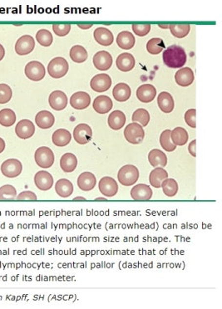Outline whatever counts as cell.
<instances>
[{
  "label": "cell",
  "mask_w": 222,
  "mask_h": 309,
  "mask_svg": "<svg viewBox=\"0 0 222 309\" xmlns=\"http://www.w3.org/2000/svg\"><path fill=\"white\" fill-rule=\"evenodd\" d=\"M163 62L169 68H182L186 62L185 50L179 46L173 45L164 51Z\"/></svg>",
  "instance_id": "cell-1"
},
{
  "label": "cell",
  "mask_w": 222,
  "mask_h": 309,
  "mask_svg": "<svg viewBox=\"0 0 222 309\" xmlns=\"http://www.w3.org/2000/svg\"><path fill=\"white\" fill-rule=\"evenodd\" d=\"M139 178V171L133 165H126L122 166L118 174V181L124 186L135 185Z\"/></svg>",
  "instance_id": "cell-2"
},
{
  "label": "cell",
  "mask_w": 222,
  "mask_h": 309,
  "mask_svg": "<svg viewBox=\"0 0 222 309\" xmlns=\"http://www.w3.org/2000/svg\"><path fill=\"white\" fill-rule=\"evenodd\" d=\"M69 66L67 60L58 57L53 60L48 65V73L53 78H61L68 73Z\"/></svg>",
  "instance_id": "cell-3"
},
{
  "label": "cell",
  "mask_w": 222,
  "mask_h": 309,
  "mask_svg": "<svg viewBox=\"0 0 222 309\" xmlns=\"http://www.w3.org/2000/svg\"><path fill=\"white\" fill-rule=\"evenodd\" d=\"M124 136L129 143L138 145L143 141L145 132L140 124L132 122L128 124L125 128Z\"/></svg>",
  "instance_id": "cell-4"
},
{
  "label": "cell",
  "mask_w": 222,
  "mask_h": 309,
  "mask_svg": "<svg viewBox=\"0 0 222 309\" xmlns=\"http://www.w3.org/2000/svg\"><path fill=\"white\" fill-rule=\"evenodd\" d=\"M37 165L41 168H50L54 163V154L53 151L47 146H42L37 149L34 154Z\"/></svg>",
  "instance_id": "cell-5"
},
{
  "label": "cell",
  "mask_w": 222,
  "mask_h": 309,
  "mask_svg": "<svg viewBox=\"0 0 222 309\" xmlns=\"http://www.w3.org/2000/svg\"><path fill=\"white\" fill-rule=\"evenodd\" d=\"M24 73L26 77L31 81L39 82L45 77L46 70L44 66L41 62L32 61L26 65Z\"/></svg>",
  "instance_id": "cell-6"
},
{
  "label": "cell",
  "mask_w": 222,
  "mask_h": 309,
  "mask_svg": "<svg viewBox=\"0 0 222 309\" xmlns=\"http://www.w3.org/2000/svg\"><path fill=\"white\" fill-rule=\"evenodd\" d=\"M23 171V165L17 159H9L1 166L2 174L8 178L18 177Z\"/></svg>",
  "instance_id": "cell-7"
},
{
  "label": "cell",
  "mask_w": 222,
  "mask_h": 309,
  "mask_svg": "<svg viewBox=\"0 0 222 309\" xmlns=\"http://www.w3.org/2000/svg\"><path fill=\"white\" fill-rule=\"evenodd\" d=\"M93 131L87 124H79L73 130V138L80 145L87 144L92 140Z\"/></svg>",
  "instance_id": "cell-8"
},
{
  "label": "cell",
  "mask_w": 222,
  "mask_h": 309,
  "mask_svg": "<svg viewBox=\"0 0 222 309\" xmlns=\"http://www.w3.org/2000/svg\"><path fill=\"white\" fill-rule=\"evenodd\" d=\"M35 48V41L30 35L20 37L15 44V52L18 55L24 56L32 53Z\"/></svg>",
  "instance_id": "cell-9"
},
{
  "label": "cell",
  "mask_w": 222,
  "mask_h": 309,
  "mask_svg": "<svg viewBox=\"0 0 222 309\" xmlns=\"http://www.w3.org/2000/svg\"><path fill=\"white\" fill-rule=\"evenodd\" d=\"M91 88L97 93H103L112 86V79L109 75L101 73L93 77L90 82Z\"/></svg>",
  "instance_id": "cell-10"
},
{
  "label": "cell",
  "mask_w": 222,
  "mask_h": 309,
  "mask_svg": "<svg viewBox=\"0 0 222 309\" xmlns=\"http://www.w3.org/2000/svg\"><path fill=\"white\" fill-rule=\"evenodd\" d=\"M93 61L98 70L107 71L113 65V57L107 51H99L93 56Z\"/></svg>",
  "instance_id": "cell-11"
},
{
  "label": "cell",
  "mask_w": 222,
  "mask_h": 309,
  "mask_svg": "<svg viewBox=\"0 0 222 309\" xmlns=\"http://www.w3.org/2000/svg\"><path fill=\"white\" fill-rule=\"evenodd\" d=\"M99 191L106 197H113L118 191V185L113 178L105 176L101 178L99 184Z\"/></svg>",
  "instance_id": "cell-12"
},
{
  "label": "cell",
  "mask_w": 222,
  "mask_h": 309,
  "mask_svg": "<svg viewBox=\"0 0 222 309\" xmlns=\"http://www.w3.org/2000/svg\"><path fill=\"white\" fill-rule=\"evenodd\" d=\"M68 97L62 91H54L48 97V102L51 108L55 111H62L68 105Z\"/></svg>",
  "instance_id": "cell-13"
},
{
  "label": "cell",
  "mask_w": 222,
  "mask_h": 309,
  "mask_svg": "<svg viewBox=\"0 0 222 309\" xmlns=\"http://www.w3.org/2000/svg\"><path fill=\"white\" fill-rule=\"evenodd\" d=\"M34 132H35V127L34 123L30 120H27V119L21 120L15 127V133L18 135V137L23 140L31 138L34 135Z\"/></svg>",
  "instance_id": "cell-14"
},
{
  "label": "cell",
  "mask_w": 222,
  "mask_h": 309,
  "mask_svg": "<svg viewBox=\"0 0 222 309\" xmlns=\"http://www.w3.org/2000/svg\"><path fill=\"white\" fill-rule=\"evenodd\" d=\"M34 183L37 188L40 189V191H47L53 187L54 178L49 172L41 171L35 174Z\"/></svg>",
  "instance_id": "cell-15"
},
{
  "label": "cell",
  "mask_w": 222,
  "mask_h": 309,
  "mask_svg": "<svg viewBox=\"0 0 222 309\" xmlns=\"http://www.w3.org/2000/svg\"><path fill=\"white\" fill-rule=\"evenodd\" d=\"M90 103V95L85 92H78L71 97L70 105L74 109H86L89 107Z\"/></svg>",
  "instance_id": "cell-16"
},
{
  "label": "cell",
  "mask_w": 222,
  "mask_h": 309,
  "mask_svg": "<svg viewBox=\"0 0 222 309\" xmlns=\"http://www.w3.org/2000/svg\"><path fill=\"white\" fill-rule=\"evenodd\" d=\"M157 95V90L152 84H143L138 87L137 97L143 103H149L154 100Z\"/></svg>",
  "instance_id": "cell-17"
},
{
  "label": "cell",
  "mask_w": 222,
  "mask_h": 309,
  "mask_svg": "<svg viewBox=\"0 0 222 309\" xmlns=\"http://www.w3.org/2000/svg\"><path fill=\"white\" fill-rule=\"evenodd\" d=\"M194 79V73L190 68H181L175 75L176 82L181 87H188L193 83Z\"/></svg>",
  "instance_id": "cell-18"
},
{
  "label": "cell",
  "mask_w": 222,
  "mask_h": 309,
  "mask_svg": "<svg viewBox=\"0 0 222 309\" xmlns=\"http://www.w3.org/2000/svg\"><path fill=\"white\" fill-rule=\"evenodd\" d=\"M131 196L134 200H149L152 199V190L145 184H139L134 186L131 191Z\"/></svg>",
  "instance_id": "cell-19"
},
{
  "label": "cell",
  "mask_w": 222,
  "mask_h": 309,
  "mask_svg": "<svg viewBox=\"0 0 222 309\" xmlns=\"http://www.w3.org/2000/svg\"><path fill=\"white\" fill-rule=\"evenodd\" d=\"M113 101L107 96H99L93 101V109L99 114H106L113 108Z\"/></svg>",
  "instance_id": "cell-20"
},
{
  "label": "cell",
  "mask_w": 222,
  "mask_h": 309,
  "mask_svg": "<svg viewBox=\"0 0 222 309\" xmlns=\"http://www.w3.org/2000/svg\"><path fill=\"white\" fill-rule=\"evenodd\" d=\"M135 64L136 61L134 57L128 53L120 54L116 61L117 68L121 72H125V73L132 70L135 67Z\"/></svg>",
  "instance_id": "cell-21"
},
{
  "label": "cell",
  "mask_w": 222,
  "mask_h": 309,
  "mask_svg": "<svg viewBox=\"0 0 222 309\" xmlns=\"http://www.w3.org/2000/svg\"><path fill=\"white\" fill-rule=\"evenodd\" d=\"M93 36L96 42L105 47L111 45L114 41V37L112 32L106 28H96L95 31L93 33Z\"/></svg>",
  "instance_id": "cell-22"
},
{
  "label": "cell",
  "mask_w": 222,
  "mask_h": 309,
  "mask_svg": "<svg viewBox=\"0 0 222 309\" xmlns=\"http://www.w3.org/2000/svg\"><path fill=\"white\" fill-rule=\"evenodd\" d=\"M96 184V176L91 172H83L78 178V186L83 191H92L95 188Z\"/></svg>",
  "instance_id": "cell-23"
},
{
  "label": "cell",
  "mask_w": 222,
  "mask_h": 309,
  "mask_svg": "<svg viewBox=\"0 0 222 309\" xmlns=\"http://www.w3.org/2000/svg\"><path fill=\"white\" fill-rule=\"evenodd\" d=\"M37 126L41 129H49L55 122L54 116L48 111H41L35 117Z\"/></svg>",
  "instance_id": "cell-24"
},
{
  "label": "cell",
  "mask_w": 222,
  "mask_h": 309,
  "mask_svg": "<svg viewBox=\"0 0 222 309\" xmlns=\"http://www.w3.org/2000/svg\"><path fill=\"white\" fill-rule=\"evenodd\" d=\"M158 107L165 113H172L174 110L175 102L172 96L166 92H162L158 95Z\"/></svg>",
  "instance_id": "cell-25"
},
{
  "label": "cell",
  "mask_w": 222,
  "mask_h": 309,
  "mask_svg": "<svg viewBox=\"0 0 222 309\" xmlns=\"http://www.w3.org/2000/svg\"><path fill=\"white\" fill-rule=\"evenodd\" d=\"M107 123L111 129L118 131L121 129L126 123V116L121 111H114L108 116Z\"/></svg>",
  "instance_id": "cell-26"
},
{
  "label": "cell",
  "mask_w": 222,
  "mask_h": 309,
  "mask_svg": "<svg viewBox=\"0 0 222 309\" xmlns=\"http://www.w3.org/2000/svg\"><path fill=\"white\" fill-rule=\"evenodd\" d=\"M135 37L128 31H122L119 33L117 38V43L121 49L129 50L135 45Z\"/></svg>",
  "instance_id": "cell-27"
},
{
  "label": "cell",
  "mask_w": 222,
  "mask_h": 309,
  "mask_svg": "<svg viewBox=\"0 0 222 309\" xmlns=\"http://www.w3.org/2000/svg\"><path fill=\"white\" fill-rule=\"evenodd\" d=\"M72 140V135L68 130L58 129L54 132L52 136V141L55 146L63 147L68 146Z\"/></svg>",
  "instance_id": "cell-28"
},
{
  "label": "cell",
  "mask_w": 222,
  "mask_h": 309,
  "mask_svg": "<svg viewBox=\"0 0 222 309\" xmlns=\"http://www.w3.org/2000/svg\"><path fill=\"white\" fill-rule=\"evenodd\" d=\"M168 178V173L162 167L155 168L149 175L150 184L154 188H161V183Z\"/></svg>",
  "instance_id": "cell-29"
},
{
  "label": "cell",
  "mask_w": 222,
  "mask_h": 309,
  "mask_svg": "<svg viewBox=\"0 0 222 309\" xmlns=\"http://www.w3.org/2000/svg\"><path fill=\"white\" fill-rule=\"evenodd\" d=\"M131 88L128 85L120 82L113 88V95L116 101L124 102L127 101L131 97Z\"/></svg>",
  "instance_id": "cell-30"
},
{
  "label": "cell",
  "mask_w": 222,
  "mask_h": 309,
  "mask_svg": "<svg viewBox=\"0 0 222 309\" xmlns=\"http://www.w3.org/2000/svg\"><path fill=\"white\" fill-rule=\"evenodd\" d=\"M149 163L153 167H162L164 168L167 164V157L164 152L159 149H153L149 152L148 154Z\"/></svg>",
  "instance_id": "cell-31"
},
{
  "label": "cell",
  "mask_w": 222,
  "mask_h": 309,
  "mask_svg": "<svg viewBox=\"0 0 222 309\" xmlns=\"http://www.w3.org/2000/svg\"><path fill=\"white\" fill-rule=\"evenodd\" d=\"M78 166V159L75 154L66 153L60 159V167L66 173H70L75 171Z\"/></svg>",
  "instance_id": "cell-32"
},
{
  "label": "cell",
  "mask_w": 222,
  "mask_h": 309,
  "mask_svg": "<svg viewBox=\"0 0 222 309\" xmlns=\"http://www.w3.org/2000/svg\"><path fill=\"white\" fill-rule=\"evenodd\" d=\"M55 191L59 196L68 198L73 193V184L67 179H60L55 185Z\"/></svg>",
  "instance_id": "cell-33"
},
{
  "label": "cell",
  "mask_w": 222,
  "mask_h": 309,
  "mask_svg": "<svg viewBox=\"0 0 222 309\" xmlns=\"http://www.w3.org/2000/svg\"><path fill=\"white\" fill-rule=\"evenodd\" d=\"M189 135L186 129L177 127L171 132V140L176 146H184L188 141Z\"/></svg>",
  "instance_id": "cell-34"
},
{
  "label": "cell",
  "mask_w": 222,
  "mask_h": 309,
  "mask_svg": "<svg viewBox=\"0 0 222 309\" xmlns=\"http://www.w3.org/2000/svg\"><path fill=\"white\" fill-rule=\"evenodd\" d=\"M16 121V115L14 111L4 108L0 111V125L3 127H12Z\"/></svg>",
  "instance_id": "cell-35"
},
{
  "label": "cell",
  "mask_w": 222,
  "mask_h": 309,
  "mask_svg": "<svg viewBox=\"0 0 222 309\" xmlns=\"http://www.w3.org/2000/svg\"><path fill=\"white\" fill-rule=\"evenodd\" d=\"M87 52L82 46H73L70 50L71 59L77 63H82L87 59Z\"/></svg>",
  "instance_id": "cell-36"
},
{
  "label": "cell",
  "mask_w": 222,
  "mask_h": 309,
  "mask_svg": "<svg viewBox=\"0 0 222 309\" xmlns=\"http://www.w3.org/2000/svg\"><path fill=\"white\" fill-rule=\"evenodd\" d=\"M165 48L163 40L159 38H154L146 43V50L152 55H158Z\"/></svg>",
  "instance_id": "cell-37"
},
{
  "label": "cell",
  "mask_w": 222,
  "mask_h": 309,
  "mask_svg": "<svg viewBox=\"0 0 222 309\" xmlns=\"http://www.w3.org/2000/svg\"><path fill=\"white\" fill-rule=\"evenodd\" d=\"M171 130H165L160 135L161 146L166 152H174L177 148V146L172 143L171 140Z\"/></svg>",
  "instance_id": "cell-38"
},
{
  "label": "cell",
  "mask_w": 222,
  "mask_h": 309,
  "mask_svg": "<svg viewBox=\"0 0 222 309\" xmlns=\"http://www.w3.org/2000/svg\"><path fill=\"white\" fill-rule=\"evenodd\" d=\"M161 187L162 188L164 194L166 196L173 197L177 194L178 192V184L174 179H166L163 182L161 183Z\"/></svg>",
  "instance_id": "cell-39"
},
{
  "label": "cell",
  "mask_w": 222,
  "mask_h": 309,
  "mask_svg": "<svg viewBox=\"0 0 222 309\" xmlns=\"http://www.w3.org/2000/svg\"><path fill=\"white\" fill-rule=\"evenodd\" d=\"M132 121L139 122L141 127H146L150 121L149 113L144 108L136 110L132 114Z\"/></svg>",
  "instance_id": "cell-40"
},
{
  "label": "cell",
  "mask_w": 222,
  "mask_h": 309,
  "mask_svg": "<svg viewBox=\"0 0 222 309\" xmlns=\"http://www.w3.org/2000/svg\"><path fill=\"white\" fill-rule=\"evenodd\" d=\"M169 28L173 36L178 39H182L188 35L191 30V25L190 24H171L169 25Z\"/></svg>",
  "instance_id": "cell-41"
},
{
  "label": "cell",
  "mask_w": 222,
  "mask_h": 309,
  "mask_svg": "<svg viewBox=\"0 0 222 309\" xmlns=\"http://www.w3.org/2000/svg\"><path fill=\"white\" fill-rule=\"evenodd\" d=\"M36 39L40 45L49 47L53 43L54 38L50 32L47 29H40L36 34Z\"/></svg>",
  "instance_id": "cell-42"
},
{
  "label": "cell",
  "mask_w": 222,
  "mask_h": 309,
  "mask_svg": "<svg viewBox=\"0 0 222 309\" xmlns=\"http://www.w3.org/2000/svg\"><path fill=\"white\" fill-rule=\"evenodd\" d=\"M17 197V191L11 185L0 187V200H14Z\"/></svg>",
  "instance_id": "cell-43"
},
{
  "label": "cell",
  "mask_w": 222,
  "mask_h": 309,
  "mask_svg": "<svg viewBox=\"0 0 222 309\" xmlns=\"http://www.w3.org/2000/svg\"><path fill=\"white\" fill-rule=\"evenodd\" d=\"M13 91L9 85L5 83L0 84V104L8 103L12 98Z\"/></svg>",
  "instance_id": "cell-44"
},
{
  "label": "cell",
  "mask_w": 222,
  "mask_h": 309,
  "mask_svg": "<svg viewBox=\"0 0 222 309\" xmlns=\"http://www.w3.org/2000/svg\"><path fill=\"white\" fill-rule=\"evenodd\" d=\"M132 30L138 36H146L151 31V25L150 24H132Z\"/></svg>",
  "instance_id": "cell-45"
},
{
  "label": "cell",
  "mask_w": 222,
  "mask_h": 309,
  "mask_svg": "<svg viewBox=\"0 0 222 309\" xmlns=\"http://www.w3.org/2000/svg\"><path fill=\"white\" fill-rule=\"evenodd\" d=\"M53 30L59 37H64L69 34L71 30L70 24H54Z\"/></svg>",
  "instance_id": "cell-46"
},
{
  "label": "cell",
  "mask_w": 222,
  "mask_h": 309,
  "mask_svg": "<svg viewBox=\"0 0 222 309\" xmlns=\"http://www.w3.org/2000/svg\"><path fill=\"white\" fill-rule=\"evenodd\" d=\"M196 115H197V111L194 108L189 109L186 111L185 113V121L186 123L188 125L189 127L191 128H196L197 123H196Z\"/></svg>",
  "instance_id": "cell-47"
},
{
  "label": "cell",
  "mask_w": 222,
  "mask_h": 309,
  "mask_svg": "<svg viewBox=\"0 0 222 309\" xmlns=\"http://www.w3.org/2000/svg\"><path fill=\"white\" fill-rule=\"evenodd\" d=\"M16 199L18 200H36L37 195L32 191H23L18 194Z\"/></svg>",
  "instance_id": "cell-48"
},
{
  "label": "cell",
  "mask_w": 222,
  "mask_h": 309,
  "mask_svg": "<svg viewBox=\"0 0 222 309\" xmlns=\"http://www.w3.org/2000/svg\"><path fill=\"white\" fill-rule=\"evenodd\" d=\"M196 145H197V141L194 140V141H191V143L189 144L188 146V152H190V154H191L193 157H196V156H197V152H196Z\"/></svg>",
  "instance_id": "cell-49"
},
{
  "label": "cell",
  "mask_w": 222,
  "mask_h": 309,
  "mask_svg": "<svg viewBox=\"0 0 222 309\" xmlns=\"http://www.w3.org/2000/svg\"><path fill=\"white\" fill-rule=\"evenodd\" d=\"M5 146V141H3V139L0 137V153H2L4 151Z\"/></svg>",
  "instance_id": "cell-50"
},
{
  "label": "cell",
  "mask_w": 222,
  "mask_h": 309,
  "mask_svg": "<svg viewBox=\"0 0 222 309\" xmlns=\"http://www.w3.org/2000/svg\"><path fill=\"white\" fill-rule=\"evenodd\" d=\"M4 55H5V50H4V48H3L2 44H0V61L3 59V58H4Z\"/></svg>",
  "instance_id": "cell-51"
},
{
  "label": "cell",
  "mask_w": 222,
  "mask_h": 309,
  "mask_svg": "<svg viewBox=\"0 0 222 309\" xmlns=\"http://www.w3.org/2000/svg\"><path fill=\"white\" fill-rule=\"evenodd\" d=\"M78 26L82 29H89L93 27V24H78Z\"/></svg>",
  "instance_id": "cell-52"
},
{
  "label": "cell",
  "mask_w": 222,
  "mask_h": 309,
  "mask_svg": "<svg viewBox=\"0 0 222 309\" xmlns=\"http://www.w3.org/2000/svg\"><path fill=\"white\" fill-rule=\"evenodd\" d=\"M73 200H86V199H85V198H83V197H76V198H74V199H73Z\"/></svg>",
  "instance_id": "cell-53"
},
{
  "label": "cell",
  "mask_w": 222,
  "mask_h": 309,
  "mask_svg": "<svg viewBox=\"0 0 222 309\" xmlns=\"http://www.w3.org/2000/svg\"><path fill=\"white\" fill-rule=\"evenodd\" d=\"M159 27H161V28H169V25H161V24H159Z\"/></svg>",
  "instance_id": "cell-54"
},
{
  "label": "cell",
  "mask_w": 222,
  "mask_h": 309,
  "mask_svg": "<svg viewBox=\"0 0 222 309\" xmlns=\"http://www.w3.org/2000/svg\"><path fill=\"white\" fill-rule=\"evenodd\" d=\"M97 200H106V199L105 198H98Z\"/></svg>",
  "instance_id": "cell-55"
}]
</instances>
